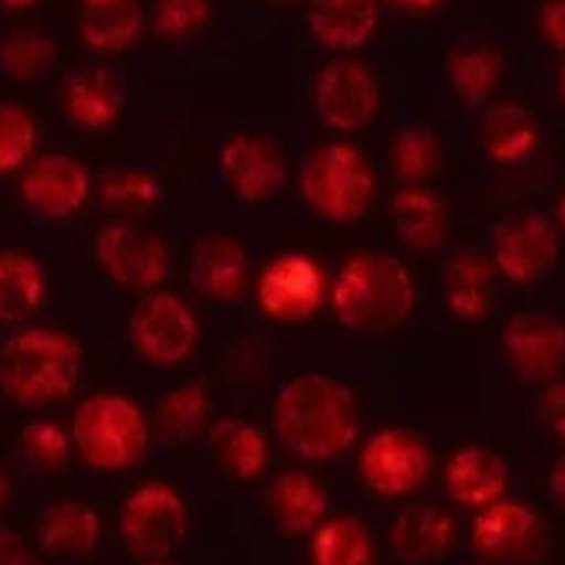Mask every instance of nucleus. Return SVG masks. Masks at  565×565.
Returning a JSON list of instances; mask_svg holds the SVG:
<instances>
[{
  "label": "nucleus",
  "instance_id": "f257e3e1",
  "mask_svg": "<svg viewBox=\"0 0 565 565\" xmlns=\"http://www.w3.org/2000/svg\"><path fill=\"white\" fill-rule=\"evenodd\" d=\"M274 430L292 456L334 461L359 439L356 395L334 375H296L276 395Z\"/></svg>",
  "mask_w": 565,
  "mask_h": 565
},
{
  "label": "nucleus",
  "instance_id": "f03ea898",
  "mask_svg": "<svg viewBox=\"0 0 565 565\" xmlns=\"http://www.w3.org/2000/svg\"><path fill=\"white\" fill-rule=\"evenodd\" d=\"M83 345L70 331L20 326L0 345V390L17 406H47L77 386Z\"/></svg>",
  "mask_w": 565,
  "mask_h": 565
},
{
  "label": "nucleus",
  "instance_id": "7ed1b4c3",
  "mask_svg": "<svg viewBox=\"0 0 565 565\" xmlns=\"http://www.w3.org/2000/svg\"><path fill=\"white\" fill-rule=\"evenodd\" d=\"M417 303L406 263L384 252L348 259L331 285V309L345 329L381 334L397 329Z\"/></svg>",
  "mask_w": 565,
  "mask_h": 565
},
{
  "label": "nucleus",
  "instance_id": "20e7f679",
  "mask_svg": "<svg viewBox=\"0 0 565 565\" xmlns=\"http://www.w3.org/2000/svg\"><path fill=\"white\" fill-rule=\"evenodd\" d=\"M72 447L94 472H125L141 461L149 445V423L132 397L99 392L72 414Z\"/></svg>",
  "mask_w": 565,
  "mask_h": 565
},
{
  "label": "nucleus",
  "instance_id": "39448f33",
  "mask_svg": "<svg viewBox=\"0 0 565 565\" xmlns=\"http://www.w3.org/2000/svg\"><path fill=\"white\" fill-rule=\"evenodd\" d=\"M301 196L329 221L351 224L364 218L379 193V177L362 149L348 141H329L312 149L301 163Z\"/></svg>",
  "mask_w": 565,
  "mask_h": 565
},
{
  "label": "nucleus",
  "instance_id": "423d86ee",
  "mask_svg": "<svg viewBox=\"0 0 565 565\" xmlns=\"http://www.w3.org/2000/svg\"><path fill=\"white\" fill-rule=\"evenodd\" d=\"M119 533L127 550L147 561L177 552L188 533V508L171 486L143 483L121 502Z\"/></svg>",
  "mask_w": 565,
  "mask_h": 565
},
{
  "label": "nucleus",
  "instance_id": "0eeeda50",
  "mask_svg": "<svg viewBox=\"0 0 565 565\" xmlns=\"http://www.w3.org/2000/svg\"><path fill=\"white\" fill-rule=\"evenodd\" d=\"M127 334L143 362L177 367L196 351L199 320L177 292L154 290L132 309Z\"/></svg>",
  "mask_w": 565,
  "mask_h": 565
},
{
  "label": "nucleus",
  "instance_id": "6e6552de",
  "mask_svg": "<svg viewBox=\"0 0 565 565\" xmlns=\"http://www.w3.org/2000/svg\"><path fill=\"white\" fill-rule=\"evenodd\" d=\"M94 254L99 268L130 290H158L171 274L169 243L127 218L110 221L97 232Z\"/></svg>",
  "mask_w": 565,
  "mask_h": 565
},
{
  "label": "nucleus",
  "instance_id": "1a4fd4ad",
  "mask_svg": "<svg viewBox=\"0 0 565 565\" xmlns=\"http://www.w3.org/2000/svg\"><path fill=\"white\" fill-rule=\"evenodd\" d=\"M434 469L430 447L406 428L375 430L359 456V475L373 494L408 497L428 480Z\"/></svg>",
  "mask_w": 565,
  "mask_h": 565
},
{
  "label": "nucleus",
  "instance_id": "9d476101",
  "mask_svg": "<svg viewBox=\"0 0 565 565\" xmlns=\"http://www.w3.org/2000/svg\"><path fill=\"white\" fill-rule=\"evenodd\" d=\"M557 259H561V243L546 215H513L497 226L491 265L511 285H539L557 268Z\"/></svg>",
  "mask_w": 565,
  "mask_h": 565
},
{
  "label": "nucleus",
  "instance_id": "9b49d317",
  "mask_svg": "<svg viewBox=\"0 0 565 565\" xmlns=\"http://www.w3.org/2000/svg\"><path fill=\"white\" fill-rule=\"evenodd\" d=\"M381 86L367 64L353 58L329 61L315 77V110L337 132H356L375 119Z\"/></svg>",
  "mask_w": 565,
  "mask_h": 565
},
{
  "label": "nucleus",
  "instance_id": "f8f14e48",
  "mask_svg": "<svg viewBox=\"0 0 565 565\" xmlns=\"http://www.w3.org/2000/svg\"><path fill=\"white\" fill-rule=\"evenodd\" d=\"M326 298V274L307 254H281L270 259L257 279V303L270 320L301 323Z\"/></svg>",
  "mask_w": 565,
  "mask_h": 565
},
{
  "label": "nucleus",
  "instance_id": "ddd939ff",
  "mask_svg": "<svg viewBox=\"0 0 565 565\" xmlns=\"http://www.w3.org/2000/svg\"><path fill=\"white\" fill-rule=\"evenodd\" d=\"M20 196L42 218H70L92 199V174L64 152H44L22 166Z\"/></svg>",
  "mask_w": 565,
  "mask_h": 565
},
{
  "label": "nucleus",
  "instance_id": "4468645a",
  "mask_svg": "<svg viewBox=\"0 0 565 565\" xmlns=\"http://www.w3.org/2000/svg\"><path fill=\"white\" fill-rule=\"evenodd\" d=\"M505 362L524 384L552 381L565 364V323L552 312H519L502 329Z\"/></svg>",
  "mask_w": 565,
  "mask_h": 565
},
{
  "label": "nucleus",
  "instance_id": "2eb2a0df",
  "mask_svg": "<svg viewBox=\"0 0 565 565\" xmlns=\"http://www.w3.org/2000/svg\"><path fill=\"white\" fill-rule=\"evenodd\" d=\"M218 166L230 191L243 202H268L287 182L285 152L268 136L235 132L221 147Z\"/></svg>",
  "mask_w": 565,
  "mask_h": 565
},
{
  "label": "nucleus",
  "instance_id": "dca6fc26",
  "mask_svg": "<svg viewBox=\"0 0 565 565\" xmlns=\"http://www.w3.org/2000/svg\"><path fill=\"white\" fill-rule=\"evenodd\" d=\"M541 539V519L522 502L497 500L480 508L472 524V550L489 565H513L530 555Z\"/></svg>",
  "mask_w": 565,
  "mask_h": 565
},
{
  "label": "nucleus",
  "instance_id": "f3484780",
  "mask_svg": "<svg viewBox=\"0 0 565 565\" xmlns=\"http://www.w3.org/2000/svg\"><path fill=\"white\" fill-rule=\"evenodd\" d=\"M188 281L207 301H241L252 285V263L243 243L230 235L199 237L191 248Z\"/></svg>",
  "mask_w": 565,
  "mask_h": 565
},
{
  "label": "nucleus",
  "instance_id": "a211bd4d",
  "mask_svg": "<svg viewBox=\"0 0 565 565\" xmlns=\"http://www.w3.org/2000/svg\"><path fill=\"white\" fill-rule=\"evenodd\" d=\"M125 108V94L114 72L105 66H83L70 72L61 86V110L81 130H103L114 125Z\"/></svg>",
  "mask_w": 565,
  "mask_h": 565
},
{
  "label": "nucleus",
  "instance_id": "6ab92c4d",
  "mask_svg": "<svg viewBox=\"0 0 565 565\" xmlns=\"http://www.w3.org/2000/svg\"><path fill=\"white\" fill-rule=\"evenodd\" d=\"M508 486H511V475H508L505 461L483 445H467L456 450L445 469V489L450 500L475 511L505 500Z\"/></svg>",
  "mask_w": 565,
  "mask_h": 565
},
{
  "label": "nucleus",
  "instance_id": "aec40b11",
  "mask_svg": "<svg viewBox=\"0 0 565 565\" xmlns=\"http://www.w3.org/2000/svg\"><path fill=\"white\" fill-rule=\"evenodd\" d=\"M392 224L406 248L417 254H436L447 246L450 218L447 204L434 188L403 185L392 199Z\"/></svg>",
  "mask_w": 565,
  "mask_h": 565
},
{
  "label": "nucleus",
  "instance_id": "412c9836",
  "mask_svg": "<svg viewBox=\"0 0 565 565\" xmlns=\"http://www.w3.org/2000/svg\"><path fill=\"white\" fill-rule=\"evenodd\" d=\"M270 516H274L276 530L287 539H301V535L315 533L326 522L329 513V494L303 469H287L270 486Z\"/></svg>",
  "mask_w": 565,
  "mask_h": 565
},
{
  "label": "nucleus",
  "instance_id": "4be33fe9",
  "mask_svg": "<svg viewBox=\"0 0 565 565\" xmlns=\"http://www.w3.org/2000/svg\"><path fill=\"white\" fill-rule=\"evenodd\" d=\"M147 14L138 0H77V33L88 50L121 53L141 39Z\"/></svg>",
  "mask_w": 565,
  "mask_h": 565
},
{
  "label": "nucleus",
  "instance_id": "5701e85b",
  "mask_svg": "<svg viewBox=\"0 0 565 565\" xmlns=\"http://www.w3.org/2000/svg\"><path fill=\"white\" fill-rule=\"evenodd\" d=\"M456 541V522L436 505H412L392 522L390 544L403 565L441 561Z\"/></svg>",
  "mask_w": 565,
  "mask_h": 565
},
{
  "label": "nucleus",
  "instance_id": "b1692460",
  "mask_svg": "<svg viewBox=\"0 0 565 565\" xmlns=\"http://www.w3.org/2000/svg\"><path fill=\"white\" fill-rule=\"evenodd\" d=\"M97 508L81 500H61L44 508L39 519V546L58 561H81L99 544Z\"/></svg>",
  "mask_w": 565,
  "mask_h": 565
},
{
  "label": "nucleus",
  "instance_id": "393cba45",
  "mask_svg": "<svg viewBox=\"0 0 565 565\" xmlns=\"http://www.w3.org/2000/svg\"><path fill=\"white\" fill-rule=\"evenodd\" d=\"M50 281L42 263L31 254L0 252V323L25 326L47 307Z\"/></svg>",
  "mask_w": 565,
  "mask_h": 565
},
{
  "label": "nucleus",
  "instance_id": "a878e982",
  "mask_svg": "<svg viewBox=\"0 0 565 565\" xmlns=\"http://www.w3.org/2000/svg\"><path fill=\"white\" fill-rule=\"evenodd\" d=\"M494 279L489 257L478 252L452 254L445 268L447 309L463 323H483L494 307Z\"/></svg>",
  "mask_w": 565,
  "mask_h": 565
},
{
  "label": "nucleus",
  "instance_id": "bb28decb",
  "mask_svg": "<svg viewBox=\"0 0 565 565\" xmlns=\"http://www.w3.org/2000/svg\"><path fill=\"white\" fill-rule=\"evenodd\" d=\"M539 147V121L522 103H497L480 121V149L500 166L524 163Z\"/></svg>",
  "mask_w": 565,
  "mask_h": 565
},
{
  "label": "nucleus",
  "instance_id": "cd10ccee",
  "mask_svg": "<svg viewBox=\"0 0 565 565\" xmlns=\"http://www.w3.org/2000/svg\"><path fill=\"white\" fill-rule=\"evenodd\" d=\"M309 28L323 47L334 53L362 47L379 28L375 0H312Z\"/></svg>",
  "mask_w": 565,
  "mask_h": 565
},
{
  "label": "nucleus",
  "instance_id": "c85d7f7f",
  "mask_svg": "<svg viewBox=\"0 0 565 565\" xmlns=\"http://www.w3.org/2000/svg\"><path fill=\"white\" fill-rule=\"evenodd\" d=\"M215 458L232 478L252 483L265 475L270 463V445L263 430L248 419L224 417L210 430Z\"/></svg>",
  "mask_w": 565,
  "mask_h": 565
},
{
  "label": "nucleus",
  "instance_id": "c756f323",
  "mask_svg": "<svg viewBox=\"0 0 565 565\" xmlns=\"http://www.w3.org/2000/svg\"><path fill=\"white\" fill-rule=\"evenodd\" d=\"M315 565H375V541L356 516L326 519L315 530Z\"/></svg>",
  "mask_w": 565,
  "mask_h": 565
},
{
  "label": "nucleus",
  "instance_id": "7c9ffc66",
  "mask_svg": "<svg viewBox=\"0 0 565 565\" xmlns=\"http://www.w3.org/2000/svg\"><path fill=\"white\" fill-rule=\"evenodd\" d=\"M452 92L467 105H480L497 92L502 81V55L486 44H467L447 58Z\"/></svg>",
  "mask_w": 565,
  "mask_h": 565
},
{
  "label": "nucleus",
  "instance_id": "2f4dec72",
  "mask_svg": "<svg viewBox=\"0 0 565 565\" xmlns=\"http://www.w3.org/2000/svg\"><path fill=\"white\" fill-rule=\"evenodd\" d=\"M97 202L116 218H138L160 202V180L138 169L108 171L97 185Z\"/></svg>",
  "mask_w": 565,
  "mask_h": 565
},
{
  "label": "nucleus",
  "instance_id": "473e14b6",
  "mask_svg": "<svg viewBox=\"0 0 565 565\" xmlns=\"http://www.w3.org/2000/svg\"><path fill=\"white\" fill-rule=\"evenodd\" d=\"M392 166L403 185H425L445 169V149L428 127H403L392 143Z\"/></svg>",
  "mask_w": 565,
  "mask_h": 565
},
{
  "label": "nucleus",
  "instance_id": "72a5a7b5",
  "mask_svg": "<svg viewBox=\"0 0 565 565\" xmlns=\"http://www.w3.org/2000/svg\"><path fill=\"white\" fill-rule=\"evenodd\" d=\"M22 461L36 475H61L72 461L70 430L53 419H33L20 434Z\"/></svg>",
  "mask_w": 565,
  "mask_h": 565
},
{
  "label": "nucleus",
  "instance_id": "f704fd0d",
  "mask_svg": "<svg viewBox=\"0 0 565 565\" xmlns=\"http://www.w3.org/2000/svg\"><path fill=\"white\" fill-rule=\"evenodd\" d=\"M55 44L33 28H17L0 42V72L11 81H36L53 66Z\"/></svg>",
  "mask_w": 565,
  "mask_h": 565
},
{
  "label": "nucleus",
  "instance_id": "c9c22d12",
  "mask_svg": "<svg viewBox=\"0 0 565 565\" xmlns=\"http://www.w3.org/2000/svg\"><path fill=\"white\" fill-rule=\"evenodd\" d=\"M210 417V395L202 384L174 386L158 403V425L166 439L185 441L202 430Z\"/></svg>",
  "mask_w": 565,
  "mask_h": 565
},
{
  "label": "nucleus",
  "instance_id": "e433bc0d",
  "mask_svg": "<svg viewBox=\"0 0 565 565\" xmlns=\"http://www.w3.org/2000/svg\"><path fill=\"white\" fill-rule=\"evenodd\" d=\"M210 22V0H158L152 31L166 44H185L202 36Z\"/></svg>",
  "mask_w": 565,
  "mask_h": 565
},
{
  "label": "nucleus",
  "instance_id": "4c0bfd02",
  "mask_svg": "<svg viewBox=\"0 0 565 565\" xmlns=\"http://www.w3.org/2000/svg\"><path fill=\"white\" fill-rule=\"evenodd\" d=\"M39 127L20 105L0 103V174L22 169L36 152Z\"/></svg>",
  "mask_w": 565,
  "mask_h": 565
},
{
  "label": "nucleus",
  "instance_id": "58836bf2",
  "mask_svg": "<svg viewBox=\"0 0 565 565\" xmlns=\"http://www.w3.org/2000/svg\"><path fill=\"white\" fill-rule=\"evenodd\" d=\"M541 417L552 434L565 439V379L552 381L546 386L544 397H541Z\"/></svg>",
  "mask_w": 565,
  "mask_h": 565
},
{
  "label": "nucleus",
  "instance_id": "ea45409f",
  "mask_svg": "<svg viewBox=\"0 0 565 565\" xmlns=\"http://www.w3.org/2000/svg\"><path fill=\"white\" fill-rule=\"evenodd\" d=\"M541 33L546 44L555 47L557 53H565V0H546L539 17Z\"/></svg>",
  "mask_w": 565,
  "mask_h": 565
},
{
  "label": "nucleus",
  "instance_id": "a19ab883",
  "mask_svg": "<svg viewBox=\"0 0 565 565\" xmlns=\"http://www.w3.org/2000/svg\"><path fill=\"white\" fill-rule=\"evenodd\" d=\"M0 565H42L14 530H0Z\"/></svg>",
  "mask_w": 565,
  "mask_h": 565
},
{
  "label": "nucleus",
  "instance_id": "79ce46f5",
  "mask_svg": "<svg viewBox=\"0 0 565 565\" xmlns=\"http://www.w3.org/2000/svg\"><path fill=\"white\" fill-rule=\"evenodd\" d=\"M550 491H552V500H555L557 505H561L565 511V456L555 463V467H552Z\"/></svg>",
  "mask_w": 565,
  "mask_h": 565
},
{
  "label": "nucleus",
  "instance_id": "37998d69",
  "mask_svg": "<svg viewBox=\"0 0 565 565\" xmlns=\"http://www.w3.org/2000/svg\"><path fill=\"white\" fill-rule=\"evenodd\" d=\"M9 500H11V480H9V472L0 467V516H3Z\"/></svg>",
  "mask_w": 565,
  "mask_h": 565
},
{
  "label": "nucleus",
  "instance_id": "c03bdc74",
  "mask_svg": "<svg viewBox=\"0 0 565 565\" xmlns=\"http://www.w3.org/2000/svg\"><path fill=\"white\" fill-rule=\"evenodd\" d=\"M392 3L403 6V9H430V6L441 3V0H392Z\"/></svg>",
  "mask_w": 565,
  "mask_h": 565
},
{
  "label": "nucleus",
  "instance_id": "a18cd8bd",
  "mask_svg": "<svg viewBox=\"0 0 565 565\" xmlns=\"http://www.w3.org/2000/svg\"><path fill=\"white\" fill-rule=\"evenodd\" d=\"M3 6H9V9H28V6L39 3V0H0Z\"/></svg>",
  "mask_w": 565,
  "mask_h": 565
},
{
  "label": "nucleus",
  "instance_id": "49530a36",
  "mask_svg": "<svg viewBox=\"0 0 565 565\" xmlns=\"http://www.w3.org/2000/svg\"><path fill=\"white\" fill-rule=\"evenodd\" d=\"M557 218H561V224L565 226V193L561 196V204H557Z\"/></svg>",
  "mask_w": 565,
  "mask_h": 565
},
{
  "label": "nucleus",
  "instance_id": "de8ad7c7",
  "mask_svg": "<svg viewBox=\"0 0 565 565\" xmlns=\"http://www.w3.org/2000/svg\"><path fill=\"white\" fill-rule=\"evenodd\" d=\"M265 3H274V6H292V3H298V0H265Z\"/></svg>",
  "mask_w": 565,
  "mask_h": 565
},
{
  "label": "nucleus",
  "instance_id": "09e8293b",
  "mask_svg": "<svg viewBox=\"0 0 565 565\" xmlns=\"http://www.w3.org/2000/svg\"><path fill=\"white\" fill-rule=\"evenodd\" d=\"M149 565H171V563H163V561H154V563H149Z\"/></svg>",
  "mask_w": 565,
  "mask_h": 565
},
{
  "label": "nucleus",
  "instance_id": "8fccbe9b",
  "mask_svg": "<svg viewBox=\"0 0 565 565\" xmlns=\"http://www.w3.org/2000/svg\"><path fill=\"white\" fill-rule=\"evenodd\" d=\"M563 94H565V77H563Z\"/></svg>",
  "mask_w": 565,
  "mask_h": 565
}]
</instances>
